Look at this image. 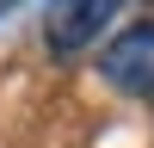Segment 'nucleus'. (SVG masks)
<instances>
[{"instance_id": "obj_2", "label": "nucleus", "mask_w": 154, "mask_h": 148, "mask_svg": "<svg viewBox=\"0 0 154 148\" xmlns=\"http://www.w3.org/2000/svg\"><path fill=\"white\" fill-rule=\"evenodd\" d=\"M123 0H68V6H56V19L43 25V43L49 56H74V49H86L99 37V25L117 12Z\"/></svg>"}, {"instance_id": "obj_1", "label": "nucleus", "mask_w": 154, "mask_h": 148, "mask_svg": "<svg viewBox=\"0 0 154 148\" xmlns=\"http://www.w3.org/2000/svg\"><path fill=\"white\" fill-rule=\"evenodd\" d=\"M99 74L130 99H154V19L130 25L123 37H111L105 56H99Z\"/></svg>"}, {"instance_id": "obj_4", "label": "nucleus", "mask_w": 154, "mask_h": 148, "mask_svg": "<svg viewBox=\"0 0 154 148\" xmlns=\"http://www.w3.org/2000/svg\"><path fill=\"white\" fill-rule=\"evenodd\" d=\"M56 6H68V0H56Z\"/></svg>"}, {"instance_id": "obj_3", "label": "nucleus", "mask_w": 154, "mask_h": 148, "mask_svg": "<svg viewBox=\"0 0 154 148\" xmlns=\"http://www.w3.org/2000/svg\"><path fill=\"white\" fill-rule=\"evenodd\" d=\"M12 6H19V0H0V12H12Z\"/></svg>"}]
</instances>
